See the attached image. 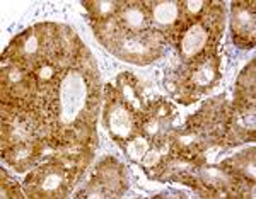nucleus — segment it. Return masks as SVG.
I'll use <instances>...</instances> for the list:
<instances>
[{"label":"nucleus","mask_w":256,"mask_h":199,"mask_svg":"<svg viewBox=\"0 0 256 199\" xmlns=\"http://www.w3.org/2000/svg\"><path fill=\"white\" fill-rule=\"evenodd\" d=\"M202 5H204V2H188L186 3V9L190 10V12H200L202 10Z\"/></svg>","instance_id":"12"},{"label":"nucleus","mask_w":256,"mask_h":199,"mask_svg":"<svg viewBox=\"0 0 256 199\" xmlns=\"http://www.w3.org/2000/svg\"><path fill=\"white\" fill-rule=\"evenodd\" d=\"M254 3H234V31L236 34H251L254 31Z\"/></svg>","instance_id":"2"},{"label":"nucleus","mask_w":256,"mask_h":199,"mask_svg":"<svg viewBox=\"0 0 256 199\" xmlns=\"http://www.w3.org/2000/svg\"><path fill=\"white\" fill-rule=\"evenodd\" d=\"M38 77L41 80H50V78L53 77V66L50 65H43L41 68L38 70Z\"/></svg>","instance_id":"10"},{"label":"nucleus","mask_w":256,"mask_h":199,"mask_svg":"<svg viewBox=\"0 0 256 199\" xmlns=\"http://www.w3.org/2000/svg\"><path fill=\"white\" fill-rule=\"evenodd\" d=\"M62 186V174L55 171H48L40 179V188L43 193H55Z\"/></svg>","instance_id":"6"},{"label":"nucleus","mask_w":256,"mask_h":199,"mask_svg":"<svg viewBox=\"0 0 256 199\" xmlns=\"http://www.w3.org/2000/svg\"><path fill=\"white\" fill-rule=\"evenodd\" d=\"M110 124H111V130H113L116 136H128V133L132 131V119L123 107H116L111 113Z\"/></svg>","instance_id":"4"},{"label":"nucleus","mask_w":256,"mask_h":199,"mask_svg":"<svg viewBox=\"0 0 256 199\" xmlns=\"http://www.w3.org/2000/svg\"><path fill=\"white\" fill-rule=\"evenodd\" d=\"M205 43H207V31L202 26H192L183 36L181 41V51L186 56H193L204 49Z\"/></svg>","instance_id":"3"},{"label":"nucleus","mask_w":256,"mask_h":199,"mask_svg":"<svg viewBox=\"0 0 256 199\" xmlns=\"http://www.w3.org/2000/svg\"><path fill=\"white\" fill-rule=\"evenodd\" d=\"M214 72H216V70H214L208 63H204L195 72V75H193V80H195L198 85H207V84L212 82L214 75H216Z\"/></svg>","instance_id":"7"},{"label":"nucleus","mask_w":256,"mask_h":199,"mask_svg":"<svg viewBox=\"0 0 256 199\" xmlns=\"http://www.w3.org/2000/svg\"><path fill=\"white\" fill-rule=\"evenodd\" d=\"M62 94H64L62 106H64V111H65V114H67V119H70L79 113V109L84 106V95H86L84 84H82V80L79 77L70 75L67 80L64 82Z\"/></svg>","instance_id":"1"},{"label":"nucleus","mask_w":256,"mask_h":199,"mask_svg":"<svg viewBox=\"0 0 256 199\" xmlns=\"http://www.w3.org/2000/svg\"><path fill=\"white\" fill-rule=\"evenodd\" d=\"M146 152H147V142L144 138H137L128 145V153H130V157L135 160L142 159V157L146 155Z\"/></svg>","instance_id":"9"},{"label":"nucleus","mask_w":256,"mask_h":199,"mask_svg":"<svg viewBox=\"0 0 256 199\" xmlns=\"http://www.w3.org/2000/svg\"><path fill=\"white\" fill-rule=\"evenodd\" d=\"M96 5H98V12L101 15H106V14H110L111 10H114L113 2H101V3H96Z\"/></svg>","instance_id":"11"},{"label":"nucleus","mask_w":256,"mask_h":199,"mask_svg":"<svg viewBox=\"0 0 256 199\" xmlns=\"http://www.w3.org/2000/svg\"><path fill=\"white\" fill-rule=\"evenodd\" d=\"M178 17V7L172 2H160L154 7V19L159 24H171Z\"/></svg>","instance_id":"5"},{"label":"nucleus","mask_w":256,"mask_h":199,"mask_svg":"<svg viewBox=\"0 0 256 199\" xmlns=\"http://www.w3.org/2000/svg\"><path fill=\"white\" fill-rule=\"evenodd\" d=\"M125 22L128 24L130 27L137 29L144 24V12L138 9V7H130V9L125 10V15H123Z\"/></svg>","instance_id":"8"}]
</instances>
